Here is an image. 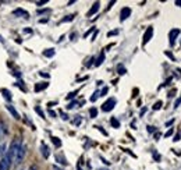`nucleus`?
<instances>
[{
  "label": "nucleus",
  "instance_id": "nucleus-35",
  "mask_svg": "<svg viewBox=\"0 0 181 170\" xmlns=\"http://www.w3.org/2000/svg\"><path fill=\"white\" fill-rule=\"evenodd\" d=\"M107 91H109V88H107V86H105V88L101 91V96H105L106 94H107Z\"/></svg>",
  "mask_w": 181,
  "mask_h": 170
},
{
  "label": "nucleus",
  "instance_id": "nucleus-4",
  "mask_svg": "<svg viewBox=\"0 0 181 170\" xmlns=\"http://www.w3.org/2000/svg\"><path fill=\"white\" fill-rule=\"evenodd\" d=\"M114 106H116V99L114 98H109L107 101L102 105V110L103 112H110V110L114 109Z\"/></svg>",
  "mask_w": 181,
  "mask_h": 170
},
{
  "label": "nucleus",
  "instance_id": "nucleus-24",
  "mask_svg": "<svg viewBox=\"0 0 181 170\" xmlns=\"http://www.w3.org/2000/svg\"><path fill=\"white\" fill-rule=\"evenodd\" d=\"M78 92H80V89H77V91H74V92H70V94L66 96L67 101H70V99H74V98L77 96V94H78Z\"/></svg>",
  "mask_w": 181,
  "mask_h": 170
},
{
  "label": "nucleus",
  "instance_id": "nucleus-53",
  "mask_svg": "<svg viewBox=\"0 0 181 170\" xmlns=\"http://www.w3.org/2000/svg\"><path fill=\"white\" fill-rule=\"evenodd\" d=\"M145 112H146V107H144V109H142V110H141V116H144V114H145Z\"/></svg>",
  "mask_w": 181,
  "mask_h": 170
},
{
  "label": "nucleus",
  "instance_id": "nucleus-7",
  "mask_svg": "<svg viewBox=\"0 0 181 170\" xmlns=\"http://www.w3.org/2000/svg\"><path fill=\"white\" fill-rule=\"evenodd\" d=\"M99 8H101V2H95L92 4V7L89 8V11L86 13V17H92L93 14H96L99 11Z\"/></svg>",
  "mask_w": 181,
  "mask_h": 170
},
{
  "label": "nucleus",
  "instance_id": "nucleus-8",
  "mask_svg": "<svg viewBox=\"0 0 181 170\" xmlns=\"http://www.w3.org/2000/svg\"><path fill=\"white\" fill-rule=\"evenodd\" d=\"M41 153H42V156H43L45 159H49L50 149H49V146H47L45 142H41Z\"/></svg>",
  "mask_w": 181,
  "mask_h": 170
},
{
  "label": "nucleus",
  "instance_id": "nucleus-20",
  "mask_svg": "<svg viewBox=\"0 0 181 170\" xmlns=\"http://www.w3.org/2000/svg\"><path fill=\"white\" fill-rule=\"evenodd\" d=\"M110 124H112L113 128H118V127H120V121H118L116 117H112L110 118Z\"/></svg>",
  "mask_w": 181,
  "mask_h": 170
},
{
  "label": "nucleus",
  "instance_id": "nucleus-52",
  "mask_svg": "<svg viewBox=\"0 0 181 170\" xmlns=\"http://www.w3.org/2000/svg\"><path fill=\"white\" fill-rule=\"evenodd\" d=\"M52 169H53V170H63V169H60L59 166H56V165H53V167H52Z\"/></svg>",
  "mask_w": 181,
  "mask_h": 170
},
{
  "label": "nucleus",
  "instance_id": "nucleus-9",
  "mask_svg": "<svg viewBox=\"0 0 181 170\" xmlns=\"http://www.w3.org/2000/svg\"><path fill=\"white\" fill-rule=\"evenodd\" d=\"M131 15V8L130 7H123L120 11V21H125Z\"/></svg>",
  "mask_w": 181,
  "mask_h": 170
},
{
  "label": "nucleus",
  "instance_id": "nucleus-34",
  "mask_svg": "<svg viewBox=\"0 0 181 170\" xmlns=\"http://www.w3.org/2000/svg\"><path fill=\"white\" fill-rule=\"evenodd\" d=\"M176 94H177V89H176V88H174V89H171V91L169 92V98H173V96L176 95Z\"/></svg>",
  "mask_w": 181,
  "mask_h": 170
},
{
  "label": "nucleus",
  "instance_id": "nucleus-32",
  "mask_svg": "<svg viewBox=\"0 0 181 170\" xmlns=\"http://www.w3.org/2000/svg\"><path fill=\"white\" fill-rule=\"evenodd\" d=\"M95 128H98V130H99V131H101V133L103 134V135H106V137H107V133H106V131H105V130H103V128H102L101 126H95Z\"/></svg>",
  "mask_w": 181,
  "mask_h": 170
},
{
  "label": "nucleus",
  "instance_id": "nucleus-42",
  "mask_svg": "<svg viewBox=\"0 0 181 170\" xmlns=\"http://www.w3.org/2000/svg\"><path fill=\"white\" fill-rule=\"evenodd\" d=\"M153 158L156 159V160H160V155H159L157 152H155V151H153Z\"/></svg>",
  "mask_w": 181,
  "mask_h": 170
},
{
  "label": "nucleus",
  "instance_id": "nucleus-3",
  "mask_svg": "<svg viewBox=\"0 0 181 170\" xmlns=\"http://www.w3.org/2000/svg\"><path fill=\"white\" fill-rule=\"evenodd\" d=\"M13 166V160L10 159V156L6 153V156H3L0 159V170H10Z\"/></svg>",
  "mask_w": 181,
  "mask_h": 170
},
{
  "label": "nucleus",
  "instance_id": "nucleus-45",
  "mask_svg": "<svg viewBox=\"0 0 181 170\" xmlns=\"http://www.w3.org/2000/svg\"><path fill=\"white\" fill-rule=\"evenodd\" d=\"M114 4H116V2H114V0L109 3V6H107V10H110V8H112V7H113V6H114Z\"/></svg>",
  "mask_w": 181,
  "mask_h": 170
},
{
  "label": "nucleus",
  "instance_id": "nucleus-47",
  "mask_svg": "<svg viewBox=\"0 0 181 170\" xmlns=\"http://www.w3.org/2000/svg\"><path fill=\"white\" fill-rule=\"evenodd\" d=\"M27 170H38V166L36 165H32V166H30Z\"/></svg>",
  "mask_w": 181,
  "mask_h": 170
},
{
  "label": "nucleus",
  "instance_id": "nucleus-12",
  "mask_svg": "<svg viewBox=\"0 0 181 170\" xmlns=\"http://www.w3.org/2000/svg\"><path fill=\"white\" fill-rule=\"evenodd\" d=\"M13 14L17 15V17H22V18H28L30 17V14H28L25 10H22V8H17V10L13 11Z\"/></svg>",
  "mask_w": 181,
  "mask_h": 170
},
{
  "label": "nucleus",
  "instance_id": "nucleus-11",
  "mask_svg": "<svg viewBox=\"0 0 181 170\" xmlns=\"http://www.w3.org/2000/svg\"><path fill=\"white\" fill-rule=\"evenodd\" d=\"M49 86V82L47 81H43V82H38V84H35V92H41V91H45V89Z\"/></svg>",
  "mask_w": 181,
  "mask_h": 170
},
{
  "label": "nucleus",
  "instance_id": "nucleus-48",
  "mask_svg": "<svg viewBox=\"0 0 181 170\" xmlns=\"http://www.w3.org/2000/svg\"><path fill=\"white\" fill-rule=\"evenodd\" d=\"M173 123H174V118H171V120H169V121H167V123H166V127H170Z\"/></svg>",
  "mask_w": 181,
  "mask_h": 170
},
{
  "label": "nucleus",
  "instance_id": "nucleus-29",
  "mask_svg": "<svg viewBox=\"0 0 181 170\" xmlns=\"http://www.w3.org/2000/svg\"><path fill=\"white\" fill-rule=\"evenodd\" d=\"M164 54H166V56L169 57L171 62H176V57H174V54L171 53V52H169V50H166V52H164Z\"/></svg>",
  "mask_w": 181,
  "mask_h": 170
},
{
  "label": "nucleus",
  "instance_id": "nucleus-13",
  "mask_svg": "<svg viewBox=\"0 0 181 170\" xmlns=\"http://www.w3.org/2000/svg\"><path fill=\"white\" fill-rule=\"evenodd\" d=\"M7 133H8V131H7V126H6V123L3 120H0V140H2Z\"/></svg>",
  "mask_w": 181,
  "mask_h": 170
},
{
  "label": "nucleus",
  "instance_id": "nucleus-54",
  "mask_svg": "<svg viewBox=\"0 0 181 170\" xmlns=\"http://www.w3.org/2000/svg\"><path fill=\"white\" fill-rule=\"evenodd\" d=\"M96 35H98V31H95V34H93V36H92V41H95V38H96Z\"/></svg>",
  "mask_w": 181,
  "mask_h": 170
},
{
  "label": "nucleus",
  "instance_id": "nucleus-46",
  "mask_svg": "<svg viewBox=\"0 0 181 170\" xmlns=\"http://www.w3.org/2000/svg\"><path fill=\"white\" fill-rule=\"evenodd\" d=\"M49 114H50L52 117H56V112H54V110H52V109H49Z\"/></svg>",
  "mask_w": 181,
  "mask_h": 170
},
{
  "label": "nucleus",
  "instance_id": "nucleus-26",
  "mask_svg": "<svg viewBox=\"0 0 181 170\" xmlns=\"http://www.w3.org/2000/svg\"><path fill=\"white\" fill-rule=\"evenodd\" d=\"M99 96H101V92H99V91H95V92H93V95L90 96V102H95L96 99L99 98Z\"/></svg>",
  "mask_w": 181,
  "mask_h": 170
},
{
  "label": "nucleus",
  "instance_id": "nucleus-22",
  "mask_svg": "<svg viewBox=\"0 0 181 170\" xmlns=\"http://www.w3.org/2000/svg\"><path fill=\"white\" fill-rule=\"evenodd\" d=\"M89 116L92 117V118H95L96 116H98V109H96V107H90L89 109Z\"/></svg>",
  "mask_w": 181,
  "mask_h": 170
},
{
  "label": "nucleus",
  "instance_id": "nucleus-30",
  "mask_svg": "<svg viewBox=\"0 0 181 170\" xmlns=\"http://www.w3.org/2000/svg\"><path fill=\"white\" fill-rule=\"evenodd\" d=\"M47 13H50L49 8H43V10H38L36 14H38V15H42V14H47Z\"/></svg>",
  "mask_w": 181,
  "mask_h": 170
},
{
  "label": "nucleus",
  "instance_id": "nucleus-21",
  "mask_svg": "<svg viewBox=\"0 0 181 170\" xmlns=\"http://www.w3.org/2000/svg\"><path fill=\"white\" fill-rule=\"evenodd\" d=\"M74 17H75V15H74V14H70V15H67V17L61 18L60 24H63V22H70V21H73V20H74Z\"/></svg>",
  "mask_w": 181,
  "mask_h": 170
},
{
  "label": "nucleus",
  "instance_id": "nucleus-28",
  "mask_svg": "<svg viewBox=\"0 0 181 170\" xmlns=\"http://www.w3.org/2000/svg\"><path fill=\"white\" fill-rule=\"evenodd\" d=\"M162 106H163V102H162V101H157L156 103L153 105V110H159V109H162Z\"/></svg>",
  "mask_w": 181,
  "mask_h": 170
},
{
  "label": "nucleus",
  "instance_id": "nucleus-44",
  "mask_svg": "<svg viewBox=\"0 0 181 170\" xmlns=\"http://www.w3.org/2000/svg\"><path fill=\"white\" fill-rule=\"evenodd\" d=\"M39 75L45 77V78H50V75H49V74H46V73H43V71H41V73H39Z\"/></svg>",
  "mask_w": 181,
  "mask_h": 170
},
{
  "label": "nucleus",
  "instance_id": "nucleus-1",
  "mask_svg": "<svg viewBox=\"0 0 181 170\" xmlns=\"http://www.w3.org/2000/svg\"><path fill=\"white\" fill-rule=\"evenodd\" d=\"M21 145H22V141H21L20 138H14V140L11 141L10 146H8V149H7V155L10 156V159L13 160V163H14L15 156H17V153H18V151H20Z\"/></svg>",
  "mask_w": 181,
  "mask_h": 170
},
{
  "label": "nucleus",
  "instance_id": "nucleus-19",
  "mask_svg": "<svg viewBox=\"0 0 181 170\" xmlns=\"http://www.w3.org/2000/svg\"><path fill=\"white\" fill-rule=\"evenodd\" d=\"M52 142H53V145L56 146V148H60L61 146V140L60 138H57V137H52Z\"/></svg>",
  "mask_w": 181,
  "mask_h": 170
},
{
  "label": "nucleus",
  "instance_id": "nucleus-51",
  "mask_svg": "<svg viewBox=\"0 0 181 170\" xmlns=\"http://www.w3.org/2000/svg\"><path fill=\"white\" fill-rule=\"evenodd\" d=\"M24 32H25V34H31L32 30H31V28H27V30H24Z\"/></svg>",
  "mask_w": 181,
  "mask_h": 170
},
{
  "label": "nucleus",
  "instance_id": "nucleus-49",
  "mask_svg": "<svg viewBox=\"0 0 181 170\" xmlns=\"http://www.w3.org/2000/svg\"><path fill=\"white\" fill-rule=\"evenodd\" d=\"M61 114V117H63V120H69V116H67L66 113H60Z\"/></svg>",
  "mask_w": 181,
  "mask_h": 170
},
{
  "label": "nucleus",
  "instance_id": "nucleus-40",
  "mask_svg": "<svg viewBox=\"0 0 181 170\" xmlns=\"http://www.w3.org/2000/svg\"><path fill=\"white\" fill-rule=\"evenodd\" d=\"M92 62H95V57H90L89 62L86 63V67H90V66H92Z\"/></svg>",
  "mask_w": 181,
  "mask_h": 170
},
{
  "label": "nucleus",
  "instance_id": "nucleus-36",
  "mask_svg": "<svg viewBox=\"0 0 181 170\" xmlns=\"http://www.w3.org/2000/svg\"><path fill=\"white\" fill-rule=\"evenodd\" d=\"M180 105H181V98H178L176 102H174V109H177V107L180 106Z\"/></svg>",
  "mask_w": 181,
  "mask_h": 170
},
{
  "label": "nucleus",
  "instance_id": "nucleus-6",
  "mask_svg": "<svg viewBox=\"0 0 181 170\" xmlns=\"http://www.w3.org/2000/svg\"><path fill=\"white\" fill-rule=\"evenodd\" d=\"M180 35V30L178 28H174V30H171L169 32V39H170V45L171 46H174V43H176V39L177 36Z\"/></svg>",
  "mask_w": 181,
  "mask_h": 170
},
{
  "label": "nucleus",
  "instance_id": "nucleus-50",
  "mask_svg": "<svg viewBox=\"0 0 181 170\" xmlns=\"http://www.w3.org/2000/svg\"><path fill=\"white\" fill-rule=\"evenodd\" d=\"M174 4L178 6V7H181V0H176V2H174Z\"/></svg>",
  "mask_w": 181,
  "mask_h": 170
},
{
  "label": "nucleus",
  "instance_id": "nucleus-23",
  "mask_svg": "<svg viewBox=\"0 0 181 170\" xmlns=\"http://www.w3.org/2000/svg\"><path fill=\"white\" fill-rule=\"evenodd\" d=\"M117 71H118V74H120V75H124L125 73H127V70H125V67H124V66L118 64V66H117Z\"/></svg>",
  "mask_w": 181,
  "mask_h": 170
},
{
  "label": "nucleus",
  "instance_id": "nucleus-17",
  "mask_svg": "<svg viewBox=\"0 0 181 170\" xmlns=\"http://www.w3.org/2000/svg\"><path fill=\"white\" fill-rule=\"evenodd\" d=\"M56 160L60 163V165H63V166H67V165H69V162H67V159L64 158L63 155H60V153H59V155H56Z\"/></svg>",
  "mask_w": 181,
  "mask_h": 170
},
{
  "label": "nucleus",
  "instance_id": "nucleus-27",
  "mask_svg": "<svg viewBox=\"0 0 181 170\" xmlns=\"http://www.w3.org/2000/svg\"><path fill=\"white\" fill-rule=\"evenodd\" d=\"M35 112H36V113L39 114V116H41L42 118H46V117H45V113H43V110H42V109H41L39 106H35Z\"/></svg>",
  "mask_w": 181,
  "mask_h": 170
},
{
  "label": "nucleus",
  "instance_id": "nucleus-55",
  "mask_svg": "<svg viewBox=\"0 0 181 170\" xmlns=\"http://www.w3.org/2000/svg\"><path fill=\"white\" fill-rule=\"evenodd\" d=\"M77 169H78V170H82V167H81V163H78V165H77Z\"/></svg>",
  "mask_w": 181,
  "mask_h": 170
},
{
  "label": "nucleus",
  "instance_id": "nucleus-39",
  "mask_svg": "<svg viewBox=\"0 0 181 170\" xmlns=\"http://www.w3.org/2000/svg\"><path fill=\"white\" fill-rule=\"evenodd\" d=\"M153 131H156V127H153V126H148V133H153Z\"/></svg>",
  "mask_w": 181,
  "mask_h": 170
},
{
  "label": "nucleus",
  "instance_id": "nucleus-41",
  "mask_svg": "<svg viewBox=\"0 0 181 170\" xmlns=\"http://www.w3.org/2000/svg\"><path fill=\"white\" fill-rule=\"evenodd\" d=\"M180 138H181V134H176V135H174V142H177V141H180Z\"/></svg>",
  "mask_w": 181,
  "mask_h": 170
},
{
  "label": "nucleus",
  "instance_id": "nucleus-38",
  "mask_svg": "<svg viewBox=\"0 0 181 170\" xmlns=\"http://www.w3.org/2000/svg\"><path fill=\"white\" fill-rule=\"evenodd\" d=\"M93 31H95V28H90V30H88L85 34H84V38H88V35L90 34V32H93Z\"/></svg>",
  "mask_w": 181,
  "mask_h": 170
},
{
  "label": "nucleus",
  "instance_id": "nucleus-56",
  "mask_svg": "<svg viewBox=\"0 0 181 170\" xmlns=\"http://www.w3.org/2000/svg\"><path fill=\"white\" fill-rule=\"evenodd\" d=\"M99 170H109V169H99Z\"/></svg>",
  "mask_w": 181,
  "mask_h": 170
},
{
  "label": "nucleus",
  "instance_id": "nucleus-15",
  "mask_svg": "<svg viewBox=\"0 0 181 170\" xmlns=\"http://www.w3.org/2000/svg\"><path fill=\"white\" fill-rule=\"evenodd\" d=\"M2 94H3V98L6 99L7 102H11L13 96H11V92L8 91V89H2Z\"/></svg>",
  "mask_w": 181,
  "mask_h": 170
},
{
  "label": "nucleus",
  "instance_id": "nucleus-5",
  "mask_svg": "<svg viewBox=\"0 0 181 170\" xmlns=\"http://www.w3.org/2000/svg\"><path fill=\"white\" fill-rule=\"evenodd\" d=\"M152 36H153V27H148L146 31H145V34H144V38H142V45L145 46V45L152 39Z\"/></svg>",
  "mask_w": 181,
  "mask_h": 170
},
{
  "label": "nucleus",
  "instance_id": "nucleus-10",
  "mask_svg": "<svg viewBox=\"0 0 181 170\" xmlns=\"http://www.w3.org/2000/svg\"><path fill=\"white\" fill-rule=\"evenodd\" d=\"M6 109H7V110L8 112H10V113H11V116L13 117H14L15 118V120H20V113H18V112H17V109H15L14 106H13V105H10V103H8V105H6Z\"/></svg>",
  "mask_w": 181,
  "mask_h": 170
},
{
  "label": "nucleus",
  "instance_id": "nucleus-33",
  "mask_svg": "<svg viewBox=\"0 0 181 170\" xmlns=\"http://www.w3.org/2000/svg\"><path fill=\"white\" fill-rule=\"evenodd\" d=\"M47 3H49V0H42V2H36V6H43V4H47Z\"/></svg>",
  "mask_w": 181,
  "mask_h": 170
},
{
  "label": "nucleus",
  "instance_id": "nucleus-14",
  "mask_svg": "<svg viewBox=\"0 0 181 170\" xmlns=\"http://www.w3.org/2000/svg\"><path fill=\"white\" fill-rule=\"evenodd\" d=\"M105 62V52H101V54L98 56V59L95 60V66L96 67H99V66H102V63Z\"/></svg>",
  "mask_w": 181,
  "mask_h": 170
},
{
  "label": "nucleus",
  "instance_id": "nucleus-37",
  "mask_svg": "<svg viewBox=\"0 0 181 170\" xmlns=\"http://www.w3.org/2000/svg\"><path fill=\"white\" fill-rule=\"evenodd\" d=\"M117 34H118V31H117V30H116V31H110V32L107 34V36L110 38V36H114V35H117Z\"/></svg>",
  "mask_w": 181,
  "mask_h": 170
},
{
  "label": "nucleus",
  "instance_id": "nucleus-18",
  "mask_svg": "<svg viewBox=\"0 0 181 170\" xmlns=\"http://www.w3.org/2000/svg\"><path fill=\"white\" fill-rule=\"evenodd\" d=\"M54 54H56V50H54V49H46V50H43V56H45V57H53Z\"/></svg>",
  "mask_w": 181,
  "mask_h": 170
},
{
  "label": "nucleus",
  "instance_id": "nucleus-57",
  "mask_svg": "<svg viewBox=\"0 0 181 170\" xmlns=\"http://www.w3.org/2000/svg\"><path fill=\"white\" fill-rule=\"evenodd\" d=\"M180 46H181V42H180Z\"/></svg>",
  "mask_w": 181,
  "mask_h": 170
},
{
  "label": "nucleus",
  "instance_id": "nucleus-43",
  "mask_svg": "<svg viewBox=\"0 0 181 170\" xmlns=\"http://www.w3.org/2000/svg\"><path fill=\"white\" fill-rule=\"evenodd\" d=\"M170 135H173V128H170V130L164 134V137H170Z\"/></svg>",
  "mask_w": 181,
  "mask_h": 170
},
{
  "label": "nucleus",
  "instance_id": "nucleus-16",
  "mask_svg": "<svg viewBox=\"0 0 181 170\" xmlns=\"http://www.w3.org/2000/svg\"><path fill=\"white\" fill-rule=\"evenodd\" d=\"M7 149H8V146L6 145L4 142L0 144V159H2L3 156H6V153H7Z\"/></svg>",
  "mask_w": 181,
  "mask_h": 170
},
{
  "label": "nucleus",
  "instance_id": "nucleus-25",
  "mask_svg": "<svg viewBox=\"0 0 181 170\" xmlns=\"http://www.w3.org/2000/svg\"><path fill=\"white\" fill-rule=\"evenodd\" d=\"M78 102H77V101H73V102H70V103L69 105H67V109H69V110H71V109H74V107H77V106H78Z\"/></svg>",
  "mask_w": 181,
  "mask_h": 170
},
{
  "label": "nucleus",
  "instance_id": "nucleus-31",
  "mask_svg": "<svg viewBox=\"0 0 181 170\" xmlns=\"http://www.w3.org/2000/svg\"><path fill=\"white\" fill-rule=\"evenodd\" d=\"M81 120H82V118H81V116H77V118L73 121V124H74V126H80V124H81Z\"/></svg>",
  "mask_w": 181,
  "mask_h": 170
},
{
  "label": "nucleus",
  "instance_id": "nucleus-2",
  "mask_svg": "<svg viewBox=\"0 0 181 170\" xmlns=\"http://www.w3.org/2000/svg\"><path fill=\"white\" fill-rule=\"evenodd\" d=\"M27 151H28V146L25 145V144H22L20 151H18L17 156H15V160H14V165H21L22 162H24L25 159V155H27Z\"/></svg>",
  "mask_w": 181,
  "mask_h": 170
}]
</instances>
